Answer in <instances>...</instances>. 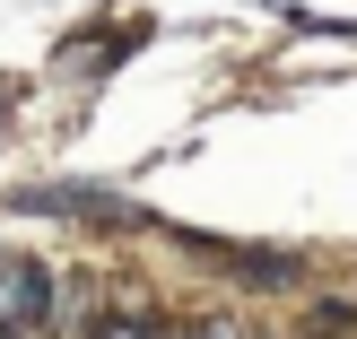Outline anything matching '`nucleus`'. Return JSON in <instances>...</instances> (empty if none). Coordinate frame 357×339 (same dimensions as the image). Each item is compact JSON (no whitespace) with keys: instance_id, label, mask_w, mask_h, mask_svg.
Masks as SVG:
<instances>
[{"instance_id":"f257e3e1","label":"nucleus","mask_w":357,"mask_h":339,"mask_svg":"<svg viewBox=\"0 0 357 339\" xmlns=\"http://www.w3.org/2000/svg\"><path fill=\"white\" fill-rule=\"evenodd\" d=\"M44 322H52V278H44V261L0 253V339H35Z\"/></svg>"},{"instance_id":"7ed1b4c3","label":"nucleus","mask_w":357,"mask_h":339,"mask_svg":"<svg viewBox=\"0 0 357 339\" xmlns=\"http://www.w3.org/2000/svg\"><path fill=\"white\" fill-rule=\"evenodd\" d=\"M0 122H9V96H0Z\"/></svg>"},{"instance_id":"f03ea898","label":"nucleus","mask_w":357,"mask_h":339,"mask_svg":"<svg viewBox=\"0 0 357 339\" xmlns=\"http://www.w3.org/2000/svg\"><path fill=\"white\" fill-rule=\"evenodd\" d=\"M17 209H35V218H96V226H131V209H122L114 191H87V183H35V191H17Z\"/></svg>"}]
</instances>
